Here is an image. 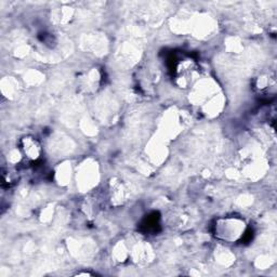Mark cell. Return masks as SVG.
Masks as SVG:
<instances>
[{"mask_svg":"<svg viewBox=\"0 0 277 277\" xmlns=\"http://www.w3.org/2000/svg\"><path fill=\"white\" fill-rule=\"evenodd\" d=\"M23 150L24 154L28 157L31 158V159H37L38 156H39V152H40V146L38 145L37 141L34 140V138H24L23 140Z\"/></svg>","mask_w":277,"mask_h":277,"instance_id":"obj_1","label":"cell"}]
</instances>
